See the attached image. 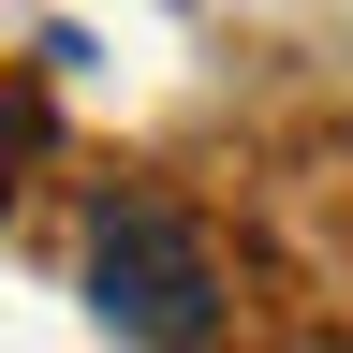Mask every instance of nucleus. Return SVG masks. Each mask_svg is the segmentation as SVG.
<instances>
[{
    "label": "nucleus",
    "instance_id": "obj_1",
    "mask_svg": "<svg viewBox=\"0 0 353 353\" xmlns=\"http://www.w3.org/2000/svg\"><path fill=\"white\" fill-rule=\"evenodd\" d=\"M206 236L176 206H103V236H88V309L132 339V353H192L206 339Z\"/></svg>",
    "mask_w": 353,
    "mask_h": 353
}]
</instances>
